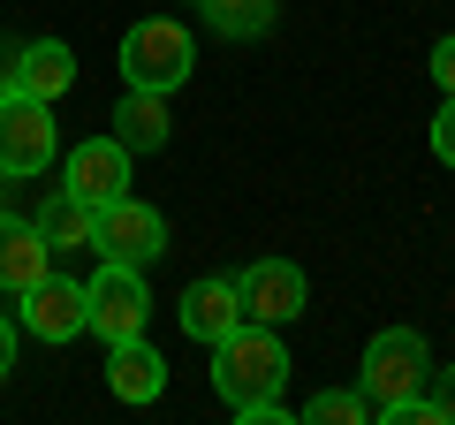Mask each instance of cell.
Returning a JSON list of instances; mask_svg holds the SVG:
<instances>
[{"mask_svg": "<svg viewBox=\"0 0 455 425\" xmlns=\"http://www.w3.org/2000/svg\"><path fill=\"white\" fill-rule=\"evenodd\" d=\"M84 319H92V304H84V281L76 274H46L23 289V327L38 334V342H76Z\"/></svg>", "mask_w": 455, "mask_h": 425, "instance_id": "9c48e42d", "label": "cell"}, {"mask_svg": "<svg viewBox=\"0 0 455 425\" xmlns=\"http://www.w3.org/2000/svg\"><path fill=\"white\" fill-rule=\"evenodd\" d=\"M425 334H410V327H387V334H372L364 342V365H357V395H364V410L372 418H387L395 403H410V395H425Z\"/></svg>", "mask_w": 455, "mask_h": 425, "instance_id": "7a4b0ae2", "label": "cell"}, {"mask_svg": "<svg viewBox=\"0 0 455 425\" xmlns=\"http://www.w3.org/2000/svg\"><path fill=\"white\" fill-rule=\"evenodd\" d=\"M304 418H311V425H372V410H364L357 388H319V395L304 403Z\"/></svg>", "mask_w": 455, "mask_h": 425, "instance_id": "e0dca14e", "label": "cell"}, {"mask_svg": "<svg viewBox=\"0 0 455 425\" xmlns=\"http://www.w3.org/2000/svg\"><path fill=\"white\" fill-rule=\"evenodd\" d=\"M16 373V327H8V319H0V380Z\"/></svg>", "mask_w": 455, "mask_h": 425, "instance_id": "44dd1931", "label": "cell"}, {"mask_svg": "<svg viewBox=\"0 0 455 425\" xmlns=\"http://www.w3.org/2000/svg\"><path fill=\"white\" fill-rule=\"evenodd\" d=\"M8 190H16V175H8V167H0V212H16V205H8Z\"/></svg>", "mask_w": 455, "mask_h": 425, "instance_id": "7402d4cb", "label": "cell"}, {"mask_svg": "<svg viewBox=\"0 0 455 425\" xmlns=\"http://www.w3.org/2000/svg\"><path fill=\"white\" fill-rule=\"evenodd\" d=\"M0 84H16V92H31V99H61L68 84H76V53L61 46V38H31V46H16V61H8V76Z\"/></svg>", "mask_w": 455, "mask_h": 425, "instance_id": "30bf717a", "label": "cell"}, {"mask_svg": "<svg viewBox=\"0 0 455 425\" xmlns=\"http://www.w3.org/2000/svg\"><path fill=\"white\" fill-rule=\"evenodd\" d=\"M197 8H205V23L220 38H266L281 16V0H197Z\"/></svg>", "mask_w": 455, "mask_h": 425, "instance_id": "2e32d148", "label": "cell"}, {"mask_svg": "<svg viewBox=\"0 0 455 425\" xmlns=\"http://www.w3.org/2000/svg\"><path fill=\"white\" fill-rule=\"evenodd\" d=\"M84 304H92V319H84V334H99V342H137L152 319V289H145V266H99L92 281H84Z\"/></svg>", "mask_w": 455, "mask_h": 425, "instance_id": "277c9868", "label": "cell"}, {"mask_svg": "<svg viewBox=\"0 0 455 425\" xmlns=\"http://www.w3.org/2000/svg\"><path fill=\"white\" fill-rule=\"evenodd\" d=\"M92 251H99V259H114V266H152V259L167 251V221L122 190V197H107V205H99Z\"/></svg>", "mask_w": 455, "mask_h": 425, "instance_id": "8992f818", "label": "cell"}, {"mask_svg": "<svg viewBox=\"0 0 455 425\" xmlns=\"http://www.w3.org/2000/svg\"><path fill=\"white\" fill-rule=\"evenodd\" d=\"M53 274V251H46V236L23 221V212H0V289L8 296H23L31 281H46Z\"/></svg>", "mask_w": 455, "mask_h": 425, "instance_id": "4fadbf2b", "label": "cell"}, {"mask_svg": "<svg viewBox=\"0 0 455 425\" xmlns=\"http://www.w3.org/2000/svg\"><path fill=\"white\" fill-rule=\"evenodd\" d=\"M304 266L296 259H259L235 274V304H243V319H259V327H289V319H304Z\"/></svg>", "mask_w": 455, "mask_h": 425, "instance_id": "52a82bcc", "label": "cell"}, {"mask_svg": "<svg viewBox=\"0 0 455 425\" xmlns=\"http://www.w3.org/2000/svg\"><path fill=\"white\" fill-rule=\"evenodd\" d=\"M114 137L130 152H160L167 137H175V115H167V92H122V107H114Z\"/></svg>", "mask_w": 455, "mask_h": 425, "instance_id": "5bb4252c", "label": "cell"}, {"mask_svg": "<svg viewBox=\"0 0 455 425\" xmlns=\"http://www.w3.org/2000/svg\"><path fill=\"white\" fill-rule=\"evenodd\" d=\"M281 380H289V349H281L274 327L243 319V327H228L212 342V388H220V403L243 425H281L289 418L281 410Z\"/></svg>", "mask_w": 455, "mask_h": 425, "instance_id": "6da1fadb", "label": "cell"}, {"mask_svg": "<svg viewBox=\"0 0 455 425\" xmlns=\"http://www.w3.org/2000/svg\"><path fill=\"white\" fill-rule=\"evenodd\" d=\"M182 8H197V0H182Z\"/></svg>", "mask_w": 455, "mask_h": 425, "instance_id": "603a6c76", "label": "cell"}, {"mask_svg": "<svg viewBox=\"0 0 455 425\" xmlns=\"http://www.w3.org/2000/svg\"><path fill=\"white\" fill-rule=\"evenodd\" d=\"M228 327H243V304H235V281L228 274H205V281H190V289H182V334H190V342H220Z\"/></svg>", "mask_w": 455, "mask_h": 425, "instance_id": "8fae6325", "label": "cell"}, {"mask_svg": "<svg viewBox=\"0 0 455 425\" xmlns=\"http://www.w3.org/2000/svg\"><path fill=\"white\" fill-rule=\"evenodd\" d=\"M61 190H76L84 205H107V197L130 190V145L122 137H84L61 160Z\"/></svg>", "mask_w": 455, "mask_h": 425, "instance_id": "ba28073f", "label": "cell"}, {"mask_svg": "<svg viewBox=\"0 0 455 425\" xmlns=\"http://www.w3.org/2000/svg\"><path fill=\"white\" fill-rule=\"evenodd\" d=\"M53 107L46 99H31V92H16V84H0V167L16 182H31V175H46L53 167Z\"/></svg>", "mask_w": 455, "mask_h": 425, "instance_id": "5b68a950", "label": "cell"}, {"mask_svg": "<svg viewBox=\"0 0 455 425\" xmlns=\"http://www.w3.org/2000/svg\"><path fill=\"white\" fill-rule=\"evenodd\" d=\"M107 388L122 403H160L167 395V357L137 334V342H107Z\"/></svg>", "mask_w": 455, "mask_h": 425, "instance_id": "7c38bea8", "label": "cell"}, {"mask_svg": "<svg viewBox=\"0 0 455 425\" xmlns=\"http://www.w3.org/2000/svg\"><path fill=\"white\" fill-rule=\"evenodd\" d=\"M92 221H99V205H84L76 190H53L46 205L31 212V229L46 236V251L61 259V251H92Z\"/></svg>", "mask_w": 455, "mask_h": 425, "instance_id": "9a60e30c", "label": "cell"}, {"mask_svg": "<svg viewBox=\"0 0 455 425\" xmlns=\"http://www.w3.org/2000/svg\"><path fill=\"white\" fill-rule=\"evenodd\" d=\"M190 68H197V46L175 16H145L122 31V76L137 92H175V84H190Z\"/></svg>", "mask_w": 455, "mask_h": 425, "instance_id": "3957f363", "label": "cell"}, {"mask_svg": "<svg viewBox=\"0 0 455 425\" xmlns=\"http://www.w3.org/2000/svg\"><path fill=\"white\" fill-rule=\"evenodd\" d=\"M433 160L455 167V99H440V115H433Z\"/></svg>", "mask_w": 455, "mask_h": 425, "instance_id": "ac0fdd59", "label": "cell"}, {"mask_svg": "<svg viewBox=\"0 0 455 425\" xmlns=\"http://www.w3.org/2000/svg\"><path fill=\"white\" fill-rule=\"evenodd\" d=\"M433 410H440V425H455V365L433 380Z\"/></svg>", "mask_w": 455, "mask_h": 425, "instance_id": "ffe728a7", "label": "cell"}, {"mask_svg": "<svg viewBox=\"0 0 455 425\" xmlns=\"http://www.w3.org/2000/svg\"><path fill=\"white\" fill-rule=\"evenodd\" d=\"M433 84H440V99H455V31L433 46Z\"/></svg>", "mask_w": 455, "mask_h": 425, "instance_id": "d6986e66", "label": "cell"}]
</instances>
